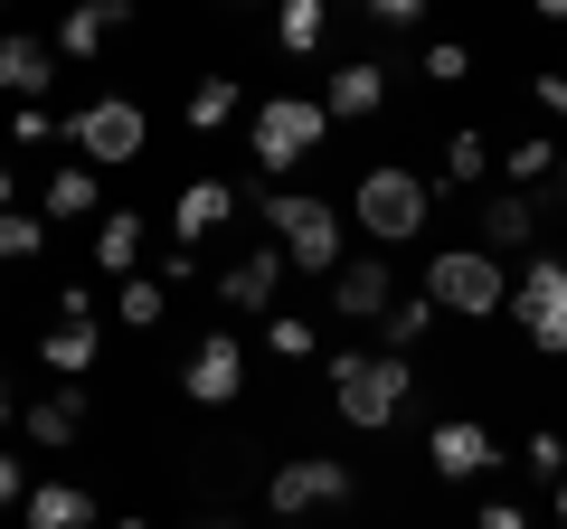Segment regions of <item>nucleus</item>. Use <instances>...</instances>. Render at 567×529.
Instances as JSON below:
<instances>
[{
  "instance_id": "f257e3e1",
  "label": "nucleus",
  "mask_w": 567,
  "mask_h": 529,
  "mask_svg": "<svg viewBox=\"0 0 567 529\" xmlns=\"http://www.w3.org/2000/svg\"><path fill=\"white\" fill-rule=\"evenodd\" d=\"M406 397H416V369L398 350H341L331 360V407H341V426H398Z\"/></svg>"
},
{
  "instance_id": "f03ea898",
  "label": "nucleus",
  "mask_w": 567,
  "mask_h": 529,
  "mask_svg": "<svg viewBox=\"0 0 567 529\" xmlns=\"http://www.w3.org/2000/svg\"><path fill=\"white\" fill-rule=\"evenodd\" d=\"M350 218H360L369 246H406V237L435 227V180L406 170V162H379V170L360 180V199H350Z\"/></svg>"
},
{
  "instance_id": "7ed1b4c3",
  "label": "nucleus",
  "mask_w": 567,
  "mask_h": 529,
  "mask_svg": "<svg viewBox=\"0 0 567 529\" xmlns=\"http://www.w3.org/2000/svg\"><path fill=\"white\" fill-rule=\"evenodd\" d=\"M360 501V473L341 464V454H284L275 473H265V510H275L284 529L293 520H331V510Z\"/></svg>"
},
{
  "instance_id": "20e7f679",
  "label": "nucleus",
  "mask_w": 567,
  "mask_h": 529,
  "mask_svg": "<svg viewBox=\"0 0 567 529\" xmlns=\"http://www.w3.org/2000/svg\"><path fill=\"white\" fill-rule=\"evenodd\" d=\"M265 227H275V256L293 264V274H341V208L312 199V189H275L265 199Z\"/></svg>"
},
{
  "instance_id": "39448f33",
  "label": "nucleus",
  "mask_w": 567,
  "mask_h": 529,
  "mask_svg": "<svg viewBox=\"0 0 567 529\" xmlns=\"http://www.w3.org/2000/svg\"><path fill=\"white\" fill-rule=\"evenodd\" d=\"M322 133H331L322 95H265L256 114H246V162L284 180L293 162H312V152H322Z\"/></svg>"
},
{
  "instance_id": "423d86ee",
  "label": "nucleus",
  "mask_w": 567,
  "mask_h": 529,
  "mask_svg": "<svg viewBox=\"0 0 567 529\" xmlns=\"http://www.w3.org/2000/svg\"><path fill=\"white\" fill-rule=\"evenodd\" d=\"M425 303H435V312H454V322H492V312L511 303L502 256H483V246H445V256L425 264Z\"/></svg>"
},
{
  "instance_id": "0eeeda50",
  "label": "nucleus",
  "mask_w": 567,
  "mask_h": 529,
  "mask_svg": "<svg viewBox=\"0 0 567 529\" xmlns=\"http://www.w3.org/2000/svg\"><path fill=\"white\" fill-rule=\"evenodd\" d=\"M66 143L85 152V170H133L142 152H152V114H142L133 95H95L66 114Z\"/></svg>"
},
{
  "instance_id": "6e6552de",
  "label": "nucleus",
  "mask_w": 567,
  "mask_h": 529,
  "mask_svg": "<svg viewBox=\"0 0 567 529\" xmlns=\"http://www.w3.org/2000/svg\"><path fill=\"white\" fill-rule=\"evenodd\" d=\"M511 322L529 331V350L567 360V256H529V274L511 284Z\"/></svg>"
},
{
  "instance_id": "1a4fd4ad",
  "label": "nucleus",
  "mask_w": 567,
  "mask_h": 529,
  "mask_svg": "<svg viewBox=\"0 0 567 529\" xmlns=\"http://www.w3.org/2000/svg\"><path fill=\"white\" fill-rule=\"evenodd\" d=\"M181 397H189V407H237V397H246V350H237V331H208V341L189 350Z\"/></svg>"
},
{
  "instance_id": "9d476101",
  "label": "nucleus",
  "mask_w": 567,
  "mask_h": 529,
  "mask_svg": "<svg viewBox=\"0 0 567 529\" xmlns=\"http://www.w3.org/2000/svg\"><path fill=\"white\" fill-rule=\"evenodd\" d=\"M425 464H435V483H483L502 464V445H492L483 416H445V426L425 435Z\"/></svg>"
},
{
  "instance_id": "9b49d317",
  "label": "nucleus",
  "mask_w": 567,
  "mask_h": 529,
  "mask_svg": "<svg viewBox=\"0 0 567 529\" xmlns=\"http://www.w3.org/2000/svg\"><path fill=\"white\" fill-rule=\"evenodd\" d=\"M388 303H398V274H388V256H360V264L341 256V274H331V312H341V322H379Z\"/></svg>"
},
{
  "instance_id": "f8f14e48",
  "label": "nucleus",
  "mask_w": 567,
  "mask_h": 529,
  "mask_svg": "<svg viewBox=\"0 0 567 529\" xmlns=\"http://www.w3.org/2000/svg\"><path fill=\"white\" fill-rule=\"evenodd\" d=\"M20 435H29L39 454H66V445L85 435V387L66 378V387H48V397H29V407H20Z\"/></svg>"
},
{
  "instance_id": "ddd939ff",
  "label": "nucleus",
  "mask_w": 567,
  "mask_h": 529,
  "mask_svg": "<svg viewBox=\"0 0 567 529\" xmlns=\"http://www.w3.org/2000/svg\"><path fill=\"white\" fill-rule=\"evenodd\" d=\"M114 29H133V0H76V10H66L58 20V58H104V39H114Z\"/></svg>"
},
{
  "instance_id": "4468645a",
  "label": "nucleus",
  "mask_w": 567,
  "mask_h": 529,
  "mask_svg": "<svg viewBox=\"0 0 567 529\" xmlns=\"http://www.w3.org/2000/svg\"><path fill=\"white\" fill-rule=\"evenodd\" d=\"M48 85H58V39H0V95H20V104H39Z\"/></svg>"
},
{
  "instance_id": "2eb2a0df",
  "label": "nucleus",
  "mask_w": 567,
  "mask_h": 529,
  "mask_svg": "<svg viewBox=\"0 0 567 529\" xmlns=\"http://www.w3.org/2000/svg\"><path fill=\"white\" fill-rule=\"evenodd\" d=\"M227 218H237V189H227V180H189L181 199H171V246H199V237H218Z\"/></svg>"
},
{
  "instance_id": "dca6fc26",
  "label": "nucleus",
  "mask_w": 567,
  "mask_h": 529,
  "mask_svg": "<svg viewBox=\"0 0 567 529\" xmlns=\"http://www.w3.org/2000/svg\"><path fill=\"white\" fill-rule=\"evenodd\" d=\"M473 227H483V256H511V246L539 237V199H529V189H492V199L473 208Z\"/></svg>"
},
{
  "instance_id": "f3484780",
  "label": "nucleus",
  "mask_w": 567,
  "mask_h": 529,
  "mask_svg": "<svg viewBox=\"0 0 567 529\" xmlns=\"http://www.w3.org/2000/svg\"><path fill=\"white\" fill-rule=\"evenodd\" d=\"M275 293H284V256H275V246H256V256H237L218 274V303L227 312H275Z\"/></svg>"
},
{
  "instance_id": "a211bd4d",
  "label": "nucleus",
  "mask_w": 567,
  "mask_h": 529,
  "mask_svg": "<svg viewBox=\"0 0 567 529\" xmlns=\"http://www.w3.org/2000/svg\"><path fill=\"white\" fill-rule=\"evenodd\" d=\"M379 104H388V66H379V58H350V66H331V85H322V114H350V123H360V114H379Z\"/></svg>"
},
{
  "instance_id": "6ab92c4d",
  "label": "nucleus",
  "mask_w": 567,
  "mask_h": 529,
  "mask_svg": "<svg viewBox=\"0 0 567 529\" xmlns=\"http://www.w3.org/2000/svg\"><path fill=\"white\" fill-rule=\"evenodd\" d=\"M95 350H104V341H95V312H58V322L39 331V360L58 369V378H85V369H95Z\"/></svg>"
},
{
  "instance_id": "aec40b11",
  "label": "nucleus",
  "mask_w": 567,
  "mask_h": 529,
  "mask_svg": "<svg viewBox=\"0 0 567 529\" xmlns=\"http://www.w3.org/2000/svg\"><path fill=\"white\" fill-rule=\"evenodd\" d=\"M20 520L29 529H95V491H85V483H29Z\"/></svg>"
},
{
  "instance_id": "412c9836",
  "label": "nucleus",
  "mask_w": 567,
  "mask_h": 529,
  "mask_svg": "<svg viewBox=\"0 0 567 529\" xmlns=\"http://www.w3.org/2000/svg\"><path fill=\"white\" fill-rule=\"evenodd\" d=\"M483 170H492V133H473V123H464V133L445 143V170H435V208H445V189H473Z\"/></svg>"
},
{
  "instance_id": "4be33fe9",
  "label": "nucleus",
  "mask_w": 567,
  "mask_h": 529,
  "mask_svg": "<svg viewBox=\"0 0 567 529\" xmlns=\"http://www.w3.org/2000/svg\"><path fill=\"white\" fill-rule=\"evenodd\" d=\"M39 218H48V227H58V218H95V170H85V162L48 170V199H39Z\"/></svg>"
},
{
  "instance_id": "5701e85b",
  "label": "nucleus",
  "mask_w": 567,
  "mask_h": 529,
  "mask_svg": "<svg viewBox=\"0 0 567 529\" xmlns=\"http://www.w3.org/2000/svg\"><path fill=\"white\" fill-rule=\"evenodd\" d=\"M189 133H218V123H237L246 114V95H237V76H208V85H189Z\"/></svg>"
},
{
  "instance_id": "b1692460",
  "label": "nucleus",
  "mask_w": 567,
  "mask_h": 529,
  "mask_svg": "<svg viewBox=\"0 0 567 529\" xmlns=\"http://www.w3.org/2000/svg\"><path fill=\"white\" fill-rule=\"evenodd\" d=\"M492 162L511 170V189H539V180H558V143L548 133H520L511 152H492Z\"/></svg>"
},
{
  "instance_id": "393cba45",
  "label": "nucleus",
  "mask_w": 567,
  "mask_h": 529,
  "mask_svg": "<svg viewBox=\"0 0 567 529\" xmlns=\"http://www.w3.org/2000/svg\"><path fill=\"white\" fill-rule=\"evenodd\" d=\"M142 237H152V227H142L133 208H114V218L95 227V264H104V274H133V256H142Z\"/></svg>"
},
{
  "instance_id": "a878e982",
  "label": "nucleus",
  "mask_w": 567,
  "mask_h": 529,
  "mask_svg": "<svg viewBox=\"0 0 567 529\" xmlns=\"http://www.w3.org/2000/svg\"><path fill=\"white\" fill-rule=\"evenodd\" d=\"M322 29H331V0H284L275 39H284V58H312V48H322Z\"/></svg>"
},
{
  "instance_id": "bb28decb",
  "label": "nucleus",
  "mask_w": 567,
  "mask_h": 529,
  "mask_svg": "<svg viewBox=\"0 0 567 529\" xmlns=\"http://www.w3.org/2000/svg\"><path fill=\"white\" fill-rule=\"evenodd\" d=\"M265 350H275V360L293 369V360H312V350H322V331H312L303 312H265Z\"/></svg>"
},
{
  "instance_id": "cd10ccee",
  "label": "nucleus",
  "mask_w": 567,
  "mask_h": 529,
  "mask_svg": "<svg viewBox=\"0 0 567 529\" xmlns=\"http://www.w3.org/2000/svg\"><path fill=\"white\" fill-rule=\"evenodd\" d=\"M48 256V218H29V208H0V264H29Z\"/></svg>"
},
{
  "instance_id": "c85d7f7f",
  "label": "nucleus",
  "mask_w": 567,
  "mask_h": 529,
  "mask_svg": "<svg viewBox=\"0 0 567 529\" xmlns=\"http://www.w3.org/2000/svg\"><path fill=\"white\" fill-rule=\"evenodd\" d=\"M114 312H123V331H152V322H162V312H171V284H142V274H123Z\"/></svg>"
},
{
  "instance_id": "c756f323",
  "label": "nucleus",
  "mask_w": 567,
  "mask_h": 529,
  "mask_svg": "<svg viewBox=\"0 0 567 529\" xmlns=\"http://www.w3.org/2000/svg\"><path fill=\"white\" fill-rule=\"evenodd\" d=\"M379 331H388V350L406 360V350H416L425 331H435V303H425V293H416V303H388V312H379Z\"/></svg>"
},
{
  "instance_id": "7c9ffc66",
  "label": "nucleus",
  "mask_w": 567,
  "mask_h": 529,
  "mask_svg": "<svg viewBox=\"0 0 567 529\" xmlns=\"http://www.w3.org/2000/svg\"><path fill=\"white\" fill-rule=\"evenodd\" d=\"M425 76H435V85H464L473 76V48L464 39H435V48H425Z\"/></svg>"
},
{
  "instance_id": "2f4dec72",
  "label": "nucleus",
  "mask_w": 567,
  "mask_h": 529,
  "mask_svg": "<svg viewBox=\"0 0 567 529\" xmlns=\"http://www.w3.org/2000/svg\"><path fill=\"white\" fill-rule=\"evenodd\" d=\"M520 464L539 473V483H567V435H529V445H520Z\"/></svg>"
},
{
  "instance_id": "473e14b6",
  "label": "nucleus",
  "mask_w": 567,
  "mask_h": 529,
  "mask_svg": "<svg viewBox=\"0 0 567 529\" xmlns=\"http://www.w3.org/2000/svg\"><path fill=\"white\" fill-rule=\"evenodd\" d=\"M360 20H369V29H416L425 0H360Z\"/></svg>"
},
{
  "instance_id": "72a5a7b5",
  "label": "nucleus",
  "mask_w": 567,
  "mask_h": 529,
  "mask_svg": "<svg viewBox=\"0 0 567 529\" xmlns=\"http://www.w3.org/2000/svg\"><path fill=\"white\" fill-rule=\"evenodd\" d=\"M48 133H58V114H48V104H20V114H10V143H48Z\"/></svg>"
},
{
  "instance_id": "f704fd0d",
  "label": "nucleus",
  "mask_w": 567,
  "mask_h": 529,
  "mask_svg": "<svg viewBox=\"0 0 567 529\" xmlns=\"http://www.w3.org/2000/svg\"><path fill=\"white\" fill-rule=\"evenodd\" d=\"M29 501V464H20V454H0V510H20Z\"/></svg>"
},
{
  "instance_id": "c9c22d12",
  "label": "nucleus",
  "mask_w": 567,
  "mask_h": 529,
  "mask_svg": "<svg viewBox=\"0 0 567 529\" xmlns=\"http://www.w3.org/2000/svg\"><path fill=\"white\" fill-rule=\"evenodd\" d=\"M473 529H529V510L520 501H483V510H473Z\"/></svg>"
},
{
  "instance_id": "e433bc0d",
  "label": "nucleus",
  "mask_w": 567,
  "mask_h": 529,
  "mask_svg": "<svg viewBox=\"0 0 567 529\" xmlns=\"http://www.w3.org/2000/svg\"><path fill=\"white\" fill-rule=\"evenodd\" d=\"M539 104H548V114H567V76H539Z\"/></svg>"
},
{
  "instance_id": "4c0bfd02",
  "label": "nucleus",
  "mask_w": 567,
  "mask_h": 529,
  "mask_svg": "<svg viewBox=\"0 0 567 529\" xmlns=\"http://www.w3.org/2000/svg\"><path fill=\"white\" fill-rule=\"evenodd\" d=\"M189 529H246V520H237V510H208V520H189Z\"/></svg>"
},
{
  "instance_id": "58836bf2",
  "label": "nucleus",
  "mask_w": 567,
  "mask_h": 529,
  "mask_svg": "<svg viewBox=\"0 0 567 529\" xmlns=\"http://www.w3.org/2000/svg\"><path fill=\"white\" fill-rule=\"evenodd\" d=\"M0 208H20V180H10V162H0Z\"/></svg>"
},
{
  "instance_id": "ea45409f",
  "label": "nucleus",
  "mask_w": 567,
  "mask_h": 529,
  "mask_svg": "<svg viewBox=\"0 0 567 529\" xmlns=\"http://www.w3.org/2000/svg\"><path fill=\"white\" fill-rule=\"evenodd\" d=\"M529 10H539V20H567V0H529Z\"/></svg>"
},
{
  "instance_id": "a19ab883",
  "label": "nucleus",
  "mask_w": 567,
  "mask_h": 529,
  "mask_svg": "<svg viewBox=\"0 0 567 529\" xmlns=\"http://www.w3.org/2000/svg\"><path fill=\"white\" fill-rule=\"evenodd\" d=\"M558 208H567V143H558Z\"/></svg>"
},
{
  "instance_id": "79ce46f5",
  "label": "nucleus",
  "mask_w": 567,
  "mask_h": 529,
  "mask_svg": "<svg viewBox=\"0 0 567 529\" xmlns=\"http://www.w3.org/2000/svg\"><path fill=\"white\" fill-rule=\"evenodd\" d=\"M0 416H20V397H10V378H0Z\"/></svg>"
},
{
  "instance_id": "37998d69",
  "label": "nucleus",
  "mask_w": 567,
  "mask_h": 529,
  "mask_svg": "<svg viewBox=\"0 0 567 529\" xmlns=\"http://www.w3.org/2000/svg\"><path fill=\"white\" fill-rule=\"evenodd\" d=\"M114 529H152V520H114Z\"/></svg>"
},
{
  "instance_id": "c03bdc74",
  "label": "nucleus",
  "mask_w": 567,
  "mask_h": 529,
  "mask_svg": "<svg viewBox=\"0 0 567 529\" xmlns=\"http://www.w3.org/2000/svg\"><path fill=\"white\" fill-rule=\"evenodd\" d=\"M558 520H567V483H558Z\"/></svg>"
},
{
  "instance_id": "a18cd8bd",
  "label": "nucleus",
  "mask_w": 567,
  "mask_h": 529,
  "mask_svg": "<svg viewBox=\"0 0 567 529\" xmlns=\"http://www.w3.org/2000/svg\"><path fill=\"white\" fill-rule=\"evenodd\" d=\"M0 10H10V0H0Z\"/></svg>"
}]
</instances>
